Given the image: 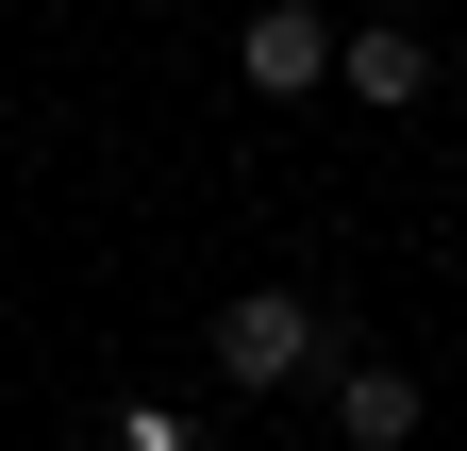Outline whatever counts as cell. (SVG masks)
I'll return each instance as SVG.
<instances>
[{
    "label": "cell",
    "mask_w": 467,
    "mask_h": 451,
    "mask_svg": "<svg viewBox=\"0 0 467 451\" xmlns=\"http://www.w3.org/2000/svg\"><path fill=\"white\" fill-rule=\"evenodd\" d=\"M201 351H217V384H251V402H284V384L350 368V351H334V318H317L301 285H234V301L201 318Z\"/></svg>",
    "instance_id": "cell-1"
},
{
    "label": "cell",
    "mask_w": 467,
    "mask_h": 451,
    "mask_svg": "<svg viewBox=\"0 0 467 451\" xmlns=\"http://www.w3.org/2000/svg\"><path fill=\"white\" fill-rule=\"evenodd\" d=\"M350 68V34H317V0H251V17H234V84L251 100H317Z\"/></svg>",
    "instance_id": "cell-2"
},
{
    "label": "cell",
    "mask_w": 467,
    "mask_h": 451,
    "mask_svg": "<svg viewBox=\"0 0 467 451\" xmlns=\"http://www.w3.org/2000/svg\"><path fill=\"white\" fill-rule=\"evenodd\" d=\"M418 418H434V384L400 351H350L334 368V451H418Z\"/></svg>",
    "instance_id": "cell-3"
},
{
    "label": "cell",
    "mask_w": 467,
    "mask_h": 451,
    "mask_svg": "<svg viewBox=\"0 0 467 451\" xmlns=\"http://www.w3.org/2000/svg\"><path fill=\"white\" fill-rule=\"evenodd\" d=\"M350 100H384V118H418V100H434V34H400V17H368V34H350V68H334Z\"/></svg>",
    "instance_id": "cell-4"
}]
</instances>
